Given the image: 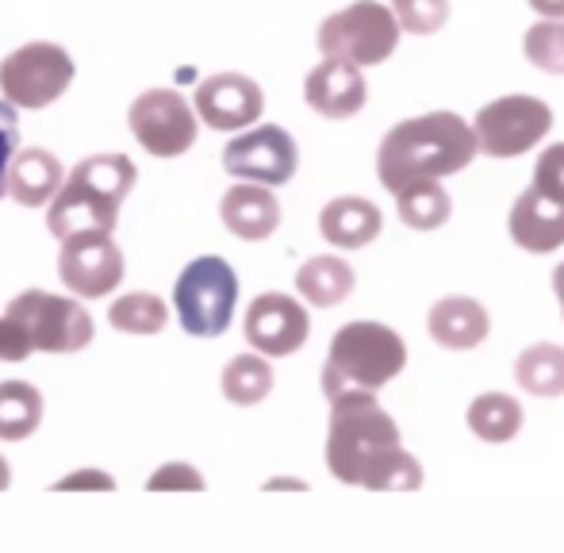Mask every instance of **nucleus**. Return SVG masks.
<instances>
[{
	"instance_id": "obj_1",
	"label": "nucleus",
	"mask_w": 564,
	"mask_h": 553,
	"mask_svg": "<svg viewBox=\"0 0 564 553\" xmlns=\"http://www.w3.org/2000/svg\"><path fill=\"white\" fill-rule=\"evenodd\" d=\"M330 400L327 469L335 480L369 492H415L423 465L403 449L395 419L369 389H341Z\"/></svg>"
},
{
	"instance_id": "obj_2",
	"label": "nucleus",
	"mask_w": 564,
	"mask_h": 553,
	"mask_svg": "<svg viewBox=\"0 0 564 553\" xmlns=\"http://www.w3.org/2000/svg\"><path fill=\"white\" fill-rule=\"evenodd\" d=\"M476 150V135L457 112H431L419 120H403L380 139L377 150V177L388 193L403 188L408 181L449 177L460 173Z\"/></svg>"
},
{
	"instance_id": "obj_3",
	"label": "nucleus",
	"mask_w": 564,
	"mask_h": 553,
	"mask_svg": "<svg viewBox=\"0 0 564 553\" xmlns=\"http://www.w3.org/2000/svg\"><path fill=\"white\" fill-rule=\"evenodd\" d=\"M139 170L127 154L108 150V154H89L66 173L62 188L54 193V200L46 204V231L54 239H66L85 227L97 231H116L119 208L131 196Z\"/></svg>"
},
{
	"instance_id": "obj_4",
	"label": "nucleus",
	"mask_w": 564,
	"mask_h": 553,
	"mask_svg": "<svg viewBox=\"0 0 564 553\" xmlns=\"http://www.w3.org/2000/svg\"><path fill=\"white\" fill-rule=\"evenodd\" d=\"M408 366V346L392 327L372 319L346 323L330 338L327 361H323V397H335L341 389H384Z\"/></svg>"
},
{
	"instance_id": "obj_5",
	"label": "nucleus",
	"mask_w": 564,
	"mask_h": 553,
	"mask_svg": "<svg viewBox=\"0 0 564 553\" xmlns=\"http://www.w3.org/2000/svg\"><path fill=\"white\" fill-rule=\"evenodd\" d=\"M238 304V276L230 270L227 258L204 254L181 270L177 284H173V307L193 338H219L227 335L230 319H235Z\"/></svg>"
},
{
	"instance_id": "obj_6",
	"label": "nucleus",
	"mask_w": 564,
	"mask_h": 553,
	"mask_svg": "<svg viewBox=\"0 0 564 553\" xmlns=\"http://www.w3.org/2000/svg\"><path fill=\"white\" fill-rule=\"evenodd\" d=\"M4 315L20 327L31 354H82L93 343V319L77 296L23 289L8 300Z\"/></svg>"
},
{
	"instance_id": "obj_7",
	"label": "nucleus",
	"mask_w": 564,
	"mask_h": 553,
	"mask_svg": "<svg viewBox=\"0 0 564 553\" xmlns=\"http://www.w3.org/2000/svg\"><path fill=\"white\" fill-rule=\"evenodd\" d=\"M74 74V54L66 46L51 43V39H35L0 62V97L12 108L39 112V108H51L54 100L66 97Z\"/></svg>"
},
{
	"instance_id": "obj_8",
	"label": "nucleus",
	"mask_w": 564,
	"mask_h": 553,
	"mask_svg": "<svg viewBox=\"0 0 564 553\" xmlns=\"http://www.w3.org/2000/svg\"><path fill=\"white\" fill-rule=\"evenodd\" d=\"M400 20L380 0H357L319 23L323 58L354 62V66H380L400 43Z\"/></svg>"
},
{
	"instance_id": "obj_9",
	"label": "nucleus",
	"mask_w": 564,
	"mask_h": 553,
	"mask_svg": "<svg viewBox=\"0 0 564 553\" xmlns=\"http://www.w3.org/2000/svg\"><path fill=\"white\" fill-rule=\"evenodd\" d=\"M127 128L154 158H181L196 147L200 120L177 89H147L127 108Z\"/></svg>"
},
{
	"instance_id": "obj_10",
	"label": "nucleus",
	"mask_w": 564,
	"mask_h": 553,
	"mask_svg": "<svg viewBox=\"0 0 564 553\" xmlns=\"http://www.w3.org/2000/svg\"><path fill=\"white\" fill-rule=\"evenodd\" d=\"M550 128H553V112L545 100L511 93V97L491 100V105H484L476 112L473 135L480 154L514 158V154H527L530 147H538Z\"/></svg>"
},
{
	"instance_id": "obj_11",
	"label": "nucleus",
	"mask_w": 564,
	"mask_h": 553,
	"mask_svg": "<svg viewBox=\"0 0 564 553\" xmlns=\"http://www.w3.org/2000/svg\"><path fill=\"white\" fill-rule=\"evenodd\" d=\"M123 250L116 247L112 231L85 227L62 239L58 250V276L77 300H100L112 296L123 281Z\"/></svg>"
},
{
	"instance_id": "obj_12",
	"label": "nucleus",
	"mask_w": 564,
	"mask_h": 553,
	"mask_svg": "<svg viewBox=\"0 0 564 553\" xmlns=\"http://www.w3.org/2000/svg\"><path fill=\"white\" fill-rule=\"evenodd\" d=\"M300 150L296 139L276 123H261V128H242L224 150V170L238 181H253V185H289L296 177Z\"/></svg>"
},
{
	"instance_id": "obj_13",
	"label": "nucleus",
	"mask_w": 564,
	"mask_h": 553,
	"mask_svg": "<svg viewBox=\"0 0 564 553\" xmlns=\"http://www.w3.org/2000/svg\"><path fill=\"white\" fill-rule=\"evenodd\" d=\"M242 330H246V343L258 354H265V358H289V354H296L307 343L312 319H307V307L296 296H289V292H261L246 307Z\"/></svg>"
},
{
	"instance_id": "obj_14",
	"label": "nucleus",
	"mask_w": 564,
	"mask_h": 553,
	"mask_svg": "<svg viewBox=\"0 0 564 553\" xmlns=\"http://www.w3.org/2000/svg\"><path fill=\"white\" fill-rule=\"evenodd\" d=\"M193 108L204 128L242 131L261 120V112H265V93H261V85L253 82V77L227 69V74H212L196 85Z\"/></svg>"
},
{
	"instance_id": "obj_15",
	"label": "nucleus",
	"mask_w": 564,
	"mask_h": 553,
	"mask_svg": "<svg viewBox=\"0 0 564 553\" xmlns=\"http://www.w3.org/2000/svg\"><path fill=\"white\" fill-rule=\"evenodd\" d=\"M304 100L327 120H349L365 108L369 100V85H365L361 66L338 58H323L312 74L304 77Z\"/></svg>"
},
{
	"instance_id": "obj_16",
	"label": "nucleus",
	"mask_w": 564,
	"mask_h": 553,
	"mask_svg": "<svg viewBox=\"0 0 564 553\" xmlns=\"http://www.w3.org/2000/svg\"><path fill=\"white\" fill-rule=\"evenodd\" d=\"M219 219L235 239L242 242H261L281 227V200L273 196L269 185H230L219 200Z\"/></svg>"
},
{
	"instance_id": "obj_17",
	"label": "nucleus",
	"mask_w": 564,
	"mask_h": 553,
	"mask_svg": "<svg viewBox=\"0 0 564 553\" xmlns=\"http://www.w3.org/2000/svg\"><path fill=\"white\" fill-rule=\"evenodd\" d=\"M507 227H511V239L527 254H550V250L564 247V204L542 196L538 188H527L514 200Z\"/></svg>"
},
{
	"instance_id": "obj_18",
	"label": "nucleus",
	"mask_w": 564,
	"mask_h": 553,
	"mask_svg": "<svg viewBox=\"0 0 564 553\" xmlns=\"http://www.w3.org/2000/svg\"><path fill=\"white\" fill-rule=\"evenodd\" d=\"M62 181H66V165L46 147H28L12 154V165H8V196L20 208H46L54 200V193L62 188Z\"/></svg>"
},
{
	"instance_id": "obj_19",
	"label": "nucleus",
	"mask_w": 564,
	"mask_h": 553,
	"mask_svg": "<svg viewBox=\"0 0 564 553\" xmlns=\"http://www.w3.org/2000/svg\"><path fill=\"white\" fill-rule=\"evenodd\" d=\"M426 327H431L434 343L446 346V350H473V346H480L484 338H488L491 319H488V307H484L480 300L446 296L431 307Z\"/></svg>"
},
{
	"instance_id": "obj_20",
	"label": "nucleus",
	"mask_w": 564,
	"mask_h": 553,
	"mask_svg": "<svg viewBox=\"0 0 564 553\" xmlns=\"http://www.w3.org/2000/svg\"><path fill=\"white\" fill-rule=\"evenodd\" d=\"M380 208L365 196H338L319 212V235L330 247L361 250L380 235Z\"/></svg>"
},
{
	"instance_id": "obj_21",
	"label": "nucleus",
	"mask_w": 564,
	"mask_h": 553,
	"mask_svg": "<svg viewBox=\"0 0 564 553\" xmlns=\"http://www.w3.org/2000/svg\"><path fill=\"white\" fill-rule=\"evenodd\" d=\"M357 276H354V265L338 254H319L312 262L300 265L296 273V292L307 300L312 307H335L341 300L354 292Z\"/></svg>"
},
{
	"instance_id": "obj_22",
	"label": "nucleus",
	"mask_w": 564,
	"mask_h": 553,
	"mask_svg": "<svg viewBox=\"0 0 564 553\" xmlns=\"http://www.w3.org/2000/svg\"><path fill=\"white\" fill-rule=\"evenodd\" d=\"M395 208H400V219L411 231H434L453 216V200L438 185V177L408 181L403 188H395Z\"/></svg>"
},
{
	"instance_id": "obj_23",
	"label": "nucleus",
	"mask_w": 564,
	"mask_h": 553,
	"mask_svg": "<svg viewBox=\"0 0 564 553\" xmlns=\"http://www.w3.org/2000/svg\"><path fill=\"white\" fill-rule=\"evenodd\" d=\"M514 381L530 397H564V346L538 343L522 350L519 361H514Z\"/></svg>"
},
{
	"instance_id": "obj_24",
	"label": "nucleus",
	"mask_w": 564,
	"mask_h": 553,
	"mask_svg": "<svg viewBox=\"0 0 564 553\" xmlns=\"http://www.w3.org/2000/svg\"><path fill=\"white\" fill-rule=\"evenodd\" d=\"M43 426V392L28 381H0V442H23Z\"/></svg>"
},
{
	"instance_id": "obj_25",
	"label": "nucleus",
	"mask_w": 564,
	"mask_h": 553,
	"mask_svg": "<svg viewBox=\"0 0 564 553\" xmlns=\"http://www.w3.org/2000/svg\"><path fill=\"white\" fill-rule=\"evenodd\" d=\"M224 397L235 408H253L273 392V366H269L265 354H238V358L227 361L224 369Z\"/></svg>"
},
{
	"instance_id": "obj_26",
	"label": "nucleus",
	"mask_w": 564,
	"mask_h": 553,
	"mask_svg": "<svg viewBox=\"0 0 564 553\" xmlns=\"http://www.w3.org/2000/svg\"><path fill=\"white\" fill-rule=\"evenodd\" d=\"M522 426V404L507 392H484L468 404V431L484 442H511Z\"/></svg>"
},
{
	"instance_id": "obj_27",
	"label": "nucleus",
	"mask_w": 564,
	"mask_h": 553,
	"mask_svg": "<svg viewBox=\"0 0 564 553\" xmlns=\"http://www.w3.org/2000/svg\"><path fill=\"white\" fill-rule=\"evenodd\" d=\"M108 323L119 335H162L165 323H170V307L154 292H127V296L112 300Z\"/></svg>"
},
{
	"instance_id": "obj_28",
	"label": "nucleus",
	"mask_w": 564,
	"mask_h": 553,
	"mask_svg": "<svg viewBox=\"0 0 564 553\" xmlns=\"http://www.w3.org/2000/svg\"><path fill=\"white\" fill-rule=\"evenodd\" d=\"M522 46H527V58L534 62L538 69H545V74H564V15L561 20L542 15V20L527 31V43Z\"/></svg>"
},
{
	"instance_id": "obj_29",
	"label": "nucleus",
	"mask_w": 564,
	"mask_h": 553,
	"mask_svg": "<svg viewBox=\"0 0 564 553\" xmlns=\"http://www.w3.org/2000/svg\"><path fill=\"white\" fill-rule=\"evenodd\" d=\"M392 12L400 20V31L434 35L449 20V0H392Z\"/></svg>"
},
{
	"instance_id": "obj_30",
	"label": "nucleus",
	"mask_w": 564,
	"mask_h": 553,
	"mask_svg": "<svg viewBox=\"0 0 564 553\" xmlns=\"http://www.w3.org/2000/svg\"><path fill=\"white\" fill-rule=\"evenodd\" d=\"M208 480L196 465L188 462H165L147 477V492H204Z\"/></svg>"
},
{
	"instance_id": "obj_31",
	"label": "nucleus",
	"mask_w": 564,
	"mask_h": 553,
	"mask_svg": "<svg viewBox=\"0 0 564 553\" xmlns=\"http://www.w3.org/2000/svg\"><path fill=\"white\" fill-rule=\"evenodd\" d=\"M534 188L550 200L564 204V142H553V147L542 150L534 165Z\"/></svg>"
},
{
	"instance_id": "obj_32",
	"label": "nucleus",
	"mask_w": 564,
	"mask_h": 553,
	"mask_svg": "<svg viewBox=\"0 0 564 553\" xmlns=\"http://www.w3.org/2000/svg\"><path fill=\"white\" fill-rule=\"evenodd\" d=\"M15 150H20V120H15V108L0 97V200L8 196V165Z\"/></svg>"
},
{
	"instance_id": "obj_33",
	"label": "nucleus",
	"mask_w": 564,
	"mask_h": 553,
	"mask_svg": "<svg viewBox=\"0 0 564 553\" xmlns=\"http://www.w3.org/2000/svg\"><path fill=\"white\" fill-rule=\"evenodd\" d=\"M51 492H116V477L105 469H77L54 480Z\"/></svg>"
},
{
	"instance_id": "obj_34",
	"label": "nucleus",
	"mask_w": 564,
	"mask_h": 553,
	"mask_svg": "<svg viewBox=\"0 0 564 553\" xmlns=\"http://www.w3.org/2000/svg\"><path fill=\"white\" fill-rule=\"evenodd\" d=\"M31 358V346L23 343L20 327L8 315H0V361H23Z\"/></svg>"
},
{
	"instance_id": "obj_35",
	"label": "nucleus",
	"mask_w": 564,
	"mask_h": 553,
	"mask_svg": "<svg viewBox=\"0 0 564 553\" xmlns=\"http://www.w3.org/2000/svg\"><path fill=\"white\" fill-rule=\"evenodd\" d=\"M538 15H550V20H561L564 15V0H527Z\"/></svg>"
},
{
	"instance_id": "obj_36",
	"label": "nucleus",
	"mask_w": 564,
	"mask_h": 553,
	"mask_svg": "<svg viewBox=\"0 0 564 553\" xmlns=\"http://www.w3.org/2000/svg\"><path fill=\"white\" fill-rule=\"evenodd\" d=\"M8 488H12V465L0 457V492H8Z\"/></svg>"
},
{
	"instance_id": "obj_37",
	"label": "nucleus",
	"mask_w": 564,
	"mask_h": 553,
	"mask_svg": "<svg viewBox=\"0 0 564 553\" xmlns=\"http://www.w3.org/2000/svg\"><path fill=\"white\" fill-rule=\"evenodd\" d=\"M553 292H557V300H561V312H564V262L557 265V273H553Z\"/></svg>"
}]
</instances>
